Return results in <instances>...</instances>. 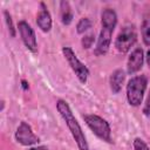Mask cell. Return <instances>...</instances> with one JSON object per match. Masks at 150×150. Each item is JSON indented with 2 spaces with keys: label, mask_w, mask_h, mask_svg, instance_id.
<instances>
[{
  "label": "cell",
  "mask_w": 150,
  "mask_h": 150,
  "mask_svg": "<svg viewBox=\"0 0 150 150\" xmlns=\"http://www.w3.org/2000/svg\"><path fill=\"white\" fill-rule=\"evenodd\" d=\"M101 32L97 39V43L95 47V55H104L108 53L110 42H111V35L112 32L117 25V14L114 9L111 8H105L102 11L101 14Z\"/></svg>",
  "instance_id": "cell-1"
},
{
  "label": "cell",
  "mask_w": 150,
  "mask_h": 150,
  "mask_svg": "<svg viewBox=\"0 0 150 150\" xmlns=\"http://www.w3.org/2000/svg\"><path fill=\"white\" fill-rule=\"evenodd\" d=\"M56 109L60 114V116L62 117V120L66 122L79 150H89L88 146V142L86 139V136L82 131L81 125L79 124L77 120L75 118L69 104L64 101V100H57L56 101Z\"/></svg>",
  "instance_id": "cell-2"
},
{
  "label": "cell",
  "mask_w": 150,
  "mask_h": 150,
  "mask_svg": "<svg viewBox=\"0 0 150 150\" xmlns=\"http://www.w3.org/2000/svg\"><path fill=\"white\" fill-rule=\"evenodd\" d=\"M146 86L148 79L145 75H137L129 80L127 84V100L130 105H141L144 97V93L146 90Z\"/></svg>",
  "instance_id": "cell-3"
},
{
  "label": "cell",
  "mask_w": 150,
  "mask_h": 150,
  "mask_svg": "<svg viewBox=\"0 0 150 150\" xmlns=\"http://www.w3.org/2000/svg\"><path fill=\"white\" fill-rule=\"evenodd\" d=\"M88 128L101 139L107 143H111V129L109 123L101 116L94 114H86L82 116Z\"/></svg>",
  "instance_id": "cell-4"
},
{
  "label": "cell",
  "mask_w": 150,
  "mask_h": 150,
  "mask_svg": "<svg viewBox=\"0 0 150 150\" xmlns=\"http://www.w3.org/2000/svg\"><path fill=\"white\" fill-rule=\"evenodd\" d=\"M136 41H137V33L135 26L127 25L120 30L115 40V47L120 53L125 54L131 49V47L136 43Z\"/></svg>",
  "instance_id": "cell-5"
},
{
  "label": "cell",
  "mask_w": 150,
  "mask_h": 150,
  "mask_svg": "<svg viewBox=\"0 0 150 150\" xmlns=\"http://www.w3.org/2000/svg\"><path fill=\"white\" fill-rule=\"evenodd\" d=\"M62 54H63L64 59L67 60L68 64L70 66L71 70L75 73V75L79 79V81L81 83H86L87 80H88V76H89L88 67L80 61V59L76 56L75 52L70 47H63L62 48Z\"/></svg>",
  "instance_id": "cell-6"
},
{
  "label": "cell",
  "mask_w": 150,
  "mask_h": 150,
  "mask_svg": "<svg viewBox=\"0 0 150 150\" xmlns=\"http://www.w3.org/2000/svg\"><path fill=\"white\" fill-rule=\"evenodd\" d=\"M15 139L18 143L25 146H30L34 144H38L40 142V138L33 132L30 125L26 123L25 121L20 122L19 127L16 128L15 131Z\"/></svg>",
  "instance_id": "cell-7"
},
{
  "label": "cell",
  "mask_w": 150,
  "mask_h": 150,
  "mask_svg": "<svg viewBox=\"0 0 150 150\" xmlns=\"http://www.w3.org/2000/svg\"><path fill=\"white\" fill-rule=\"evenodd\" d=\"M18 29H19L21 40H22L23 45L27 47V49H29L32 53H36L38 52V42H36L35 32L32 28V26L28 22L22 20V21H19Z\"/></svg>",
  "instance_id": "cell-8"
},
{
  "label": "cell",
  "mask_w": 150,
  "mask_h": 150,
  "mask_svg": "<svg viewBox=\"0 0 150 150\" xmlns=\"http://www.w3.org/2000/svg\"><path fill=\"white\" fill-rule=\"evenodd\" d=\"M143 62H144V54H143L142 48H135L128 57V62H127L128 74L132 75L139 71L143 67Z\"/></svg>",
  "instance_id": "cell-9"
},
{
  "label": "cell",
  "mask_w": 150,
  "mask_h": 150,
  "mask_svg": "<svg viewBox=\"0 0 150 150\" xmlns=\"http://www.w3.org/2000/svg\"><path fill=\"white\" fill-rule=\"evenodd\" d=\"M40 5H41V11L36 15V25L39 26V28L42 32L48 33L52 29V23H53L52 22V15L48 12V9L43 2H41Z\"/></svg>",
  "instance_id": "cell-10"
},
{
  "label": "cell",
  "mask_w": 150,
  "mask_h": 150,
  "mask_svg": "<svg viewBox=\"0 0 150 150\" xmlns=\"http://www.w3.org/2000/svg\"><path fill=\"white\" fill-rule=\"evenodd\" d=\"M125 80V71L121 68L114 70L109 77V84H110V90L112 94H118L122 89V86Z\"/></svg>",
  "instance_id": "cell-11"
},
{
  "label": "cell",
  "mask_w": 150,
  "mask_h": 150,
  "mask_svg": "<svg viewBox=\"0 0 150 150\" xmlns=\"http://www.w3.org/2000/svg\"><path fill=\"white\" fill-rule=\"evenodd\" d=\"M60 16L63 25H70L73 21V11L68 1L60 2Z\"/></svg>",
  "instance_id": "cell-12"
},
{
  "label": "cell",
  "mask_w": 150,
  "mask_h": 150,
  "mask_svg": "<svg viewBox=\"0 0 150 150\" xmlns=\"http://www.w3.org/2000/svg\"><path fill=\"white\" fill-rule=\"evenodd\" d=\"M141 33L144 45L150 46V18H146L143 20L141 25Z\"/></svg>",
  "instance_id": "cell-13"
},
{
  "label": "cell",
  "mask_w": 150,
  "mask_h": 150,
  "mask_svg": "<svg viewBox=\"0 0 150 150\" xmlns=\"http://www.w3.org/2000/svg\"><path fill=\"white\" fill-rule=\"evenodd\" d=\"M90 27H91V21L88 18H82L79 20V22L76 25V30L79 34H82V33L87 32Z\"/></svg>",
  "instance_id": "cell-14"
},
{
  "label": "cell",
  "mask_w": 150,
  "mask_h": 150,
  "mask_svg": "<svg viewBox=\"0 0 150 150\" xmlns=\"http://www.w3.org/2000/svg\"><path fill=\"white\" fill-rule=\"evenodd\" d=\"M4 16H5V21H6L7 27H8L9 35H11L12 38H14V36H15V28H14V25H13L12 16H11V14H9L7 11H4Z\"/></svg>",
  "instance_id": "cell-15"
},
{
  "label": "cell",
  "mask_w": 150,
  "mask_h": 150,
  "mask_svg": "<svg viewBox=\"0 0 150 150\" xmlns=\"http://www.w3.org/2000/svg\"><path fill=\"white\" fill-rule=\"evenodd\" d=\"M94 38H95V36H94V34H93V33L84 35V36L82 38V40H81L82 47H83V48H86V49L90 48V47L93 46V43H94V40H95Z\"/></svg>",
  "instance_id": "cell-16"
},
{
  "label": "cell",
  "mask_w": 150,
  "mask_h": 150,
  "mask_svg": "<svg viewBox=\"0 0 150 150\" xmlns=\"http://www.w3.org/2000/svg\"><path fill=\"white\" fill-rule=\"evenodd\" d=\"M134 150H150L148 144L142 139V138H135L132 142Z\"/></svg>",
  "instance_id": "cell-17"
},
{
  "label": "cell",
  "mask_w": 150,
  "mask_h": 150,
  "mask_svg": "<svg viewBox=\"0 0 150 150\" xmlns=\"http://www.w3.org/2000/svg\"><path fill=\"white\" fill-rule=\"evenodd\" d=\"M143 112L145 116L150 117V91H149V95H148V98L144 103V107H143Z\"/></svg>",
  "instance_id": "cell-18"
},
{
  "label": "cell",
  "mask_w": 150,
  "mask_h": 150,
  "mask_svg": "<svg viewBox=\"0 0 150 150\" xmlns=\"http://www.w3.org/2000/svg\"><path fill=\"white\" fill-rule=\"evenodd\" d=\"M29 150H49L46 145H39V146H32L29 148Z\"/></svg>",
  "instance_id": "cell-19"
},
{
  "label": "cell",
  "mask_w": 150,
  "mask_h": 150,
  "mask_svg": "<svg viewBox=\"0 0 150 150\" xmlns=\"http://www.w3.org/2000/svg\"><path fill=\"white\" fill-rule=\"evenodd\" d=\"M21 87L23 88V90H27V89L29 88V86H28V82H27L26 80H22V81H21Z\"/></svg>",
  "instance_id": "cell-20"
},
{
  "label": "cell",
  "mask_w": 150,
  "mask_h": 150,
  "mask_svg": "<svg viewBox=\"0 0 150 150\" xmlns=\"http://www.w3.org/2000/svg\"><path fill=\"white\" fill-rule=\"evenodd\" d=\"M146 63H148V66H149V68H150V49H149L148 53H146Z\"/></svg>",
  "instance_id": "cell-21"
}]
</instances>
